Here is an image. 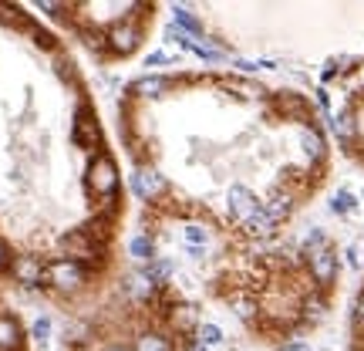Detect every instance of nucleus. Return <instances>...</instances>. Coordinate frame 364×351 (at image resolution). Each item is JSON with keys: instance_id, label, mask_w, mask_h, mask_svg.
<instances>
[{"instance_id": "nucleus-9", "label": "nucleus", "mask_w": 364, "mask_h": 351, "mask_svg": "<svg viewBox=\"0 0 364 351\" xmlns=\"http://www.w3.org/2000/svg\"><path fill=\"white\" fill-rule=\"evenodd\" d=\"M17 345H21V325L7 314H0V351H14Z\"/></svg>"}, {"instance_id": "nucleus-24", "label": "nucleus", "mask_w": 364, "mask_h": 351, "mask_svg": "<svg viewBox=\"0 0 364 351\" xmlns=\"http://www.w3.org/2000/svg\"><path fill=\"white\" fill-rule=\"evenodd\" d=\"M348 152H351V156H354V159H358V162H361V166H364V139H361V142H354L351 149H348Z\"/></svg>"}, {"instance_id": "nucleus-17", "label": "nucleus", "mask_w": 364, "mask_h": 351, "mask_svg": "<svg viewBox=\"0 0 364 351\" xmlns=\"http://www.w3.org/2000/svg\"><path fill=\"white\" fill-rule=\"evenodd\" d=\"M169 273H172V263H166V261H156V263H149V267H145V277H149L156 287L166 284V281H169Z\"/></svg>"}, {"instance_id": "nucleus-14", "label": "nucleus", "mask_w": 364, "mask_h": 351, "mask_svg": "<svg viewBox=\"0 0 364 351\" xmlns=\"http://www.w3.org/2000/svg\"><path fill=\"white\" fill-rule=\"evenodd\" d=\"M176 24H179L189 38H199V34H203V24L193 17V11H189V7H176Z\"/></svg>"}, {"instance_id": "nucleus-5", "label": "nucleus", "mask_w": 364, "mask_h": 351, "mask_svg": "<svg viewBox=\"0 0 364 351\" xmlns=\"http://www.w3.org/2000/svg\"><path fill=\"white\" fill-rule=\"evenodd\" d=\"M105 44L112 48V54H132L135 48H139V31L132 24H125V21H118V24H112L108 31H105Z\"/></svg>"}, {"instance_id": "nucleus-2", "label": "nucleus", "mask_w": 364, "mask_h": 351, "mask_svg": "<svg viewBox=\"0 0 364 351\" xmlns=\"http://www.w3.org/2000/svg\"><path fill=\"white\" fill-rule=\"evenodd\" d=\"M71 139H75V145L85 149V152H98V149H102V125H98V118H95V108H91V105H81L78 112H75Z\"/></svg>"}, {"instance_id": "nucleus-11", "label": "nucleus", "mask_w": 364, "mask_h": 351, "mask_svg": "<svg viewBox=\"0 0 364 351\" xmlns=\"http://www.w3.org/2000/svg\"><path fill=\"white\" fill-rule=\"evenodd\" d=\"M129 253H132V257H135L139 263H149L152 257H156V243H152L149 236L139 234V236H132V240H129Z\"/></svg>"}, {"instance_id": "nucleus-12", "label": "nucleus", "mask_w": 364, "mask_h": 351, "mask_svg": "<svg viewBox=\"0 0 364 351\" xmlns=\"http://www.w3.org/2000/svg\"><path fill=\"white\" fill-rule=\"evenodd\" d=\"M169 88V81L166 78H139L135 85H132V95H142V98H156V95H162V91Z\"/></svg>"}, {"instance_id": "nucleus-18", "label": "nucleus", "mask_w": 364, "mask_h": 351, "mask_svg": "<svg viewBox=\"0 0 364 351\" xmlns=\"http://www.w3.org/2000/svg\"><path fill=\"white\" fill-rule=\"evenodd\" d=\"M166 38H169L172 44H182L186 51H193V48H196V38H189V34H186L179 24H169V27H166Z\"/></svg>"}, {"instance_id": "nucleus-15", "label": "nucleus", "mask_w": 364, "mask_h": 351, "mask_svg": "<svg viewBox=\"0 0 364 351\" xmlns=\"http://www.w3.org/2000/svg\"><path fill=\"white\" fill-rule=\"evenodd\" d=\"M129 290L135 294V298H152V294H156V284H152L145 273H132V277H129Z\"/></svg>"}, {"instance_id": "nucleus-20", "label": "nucleus", "mask_w": 364, "mask_h": 351, "mask_svg": "<svg viewBox=\"0 0 364 351\" xmlns=\"http://www.w3.org/2000/svg\"><path fill=\"white\" fill-rule=\"evenodd\" d=\"M34 338H38L41 345L51 338V321H48V318H38V321H34Z\"/></svg>"}, {"instance_id": "nucleus-22", "label": "nucleus", "mask_w": 364, "mask_h": 351, "mask_svg": "<svg viewBox=\"0 0 364 351\" xmlns=\"http://www.w3.org/2000/svg\"><path fill=\"white\" fill-rule=\"evenodd\" d=\"M172 54L169 51H152L149 58H145V68H159V65H169Z\"/></svg>"}, {"instance_id": "nucleus-23", "label": "nucleus", "mask_w": 364, "mask_h": 351, "mask_svg": "<svg viewBox=\"0 0 364 351\" xmlns=\"http://www.w3.org/2000/svg\"><path fill=\"white\" fill-rule=\"evenodd\" d=\"M4 267H11V250H7V243L0 240V271H4Z\"/></svg>"}, {"instance_id": "nucleus-7", "label": "nucleus", "mask_w": 364, "mask_h": 351, "mask_svg": "<svg viewBox=\"0 0 364 351\" xmlns=\"http://www.w3.org/2000/svg\"><path fill=\"white\" fill-rule=\"evenodd\" d=\"M11 271H14V277L27 287H34L44 281V267H41L38 257H17V261L11 263Z\"/></svg>"}, {"instance_id": "nucleus-10", "label": "nucleus", "mask_w": 364, "mask_h": 351, "mask_svg": "<svg viewBox=\"0 0 364 351\" xmlns=\"http://www.w3.org/2000/svg\"><path fill=\"white\" fill-rule=\"evenodd\" d=\"M182 240L189 243V250H203L209 243V230L203 223H186L182 226Z\"/></svg>"}, {"instance_id": "nucleus-13", "label": "nucleus", "mask_w": 364, "mask_h": 351, "mask_svg": "<svg viewBox=\"0 0 364 351\" xmlns=\"http://www.w3.org/2000/svg\"><path fill=\"white\" fill-rule=\"evenodd\" d=\"M135 351H172V341L156 335V331H145V335H139V341H135Z\"/></svg>"}, {"instance_id": "nucleus-19", "label": "nucleus", "mask_w": 364, "mask_h": 351, "mask_svg": "<svg viewBox=\"0 0 364 351\" xmlns=\"http://www.w3.org/2000/svg\"><path fill=\"white\" fill-rule=\"evenodd\" d=\"M172 328H176V331H193V308H176Z\"/></svg>"}, {"instance_id": "nucleus-4", "label": "nucleus", "mask_w": 364, "mask_h": 351, "mask_svg": "<svg viewBox=\"0 0 364 351\" xmlns=\"http://www.w3.org/2000/svg\"><path fill=\"white\" fill-rule=\"evenodd\" d=\"M132 189H135V196H142V199L152 203V199H159V196L169 189V182H166V176L159 169H149V166H145V169H139L132 176Z\"/></svg>"}, {"instance_id": "nucleus-21", "label": "nucleus", "mask_w": 364, "mask_h": 351, "mask_svg": "<svg viewBox=\"0 0 364 351\" xmlns=\"http://www.w3.org/2000/svg\"><path fill=\"white\" fill-rule=\"evenodd\" d=\"M31 34H34V41H38V48H48V51L54 48V34L41 31V27H31Z\"/></svg>"}, {"instance_id": "nucleus-8", "label": "nucleus", "mask_w": 364, "mask_h": 351, "mask_svg": "<svg viewBox=\"0 0 364 351\" xmlns=\"http://www.w3.org/2000/svg\"><path fill=\"white\" fill-rule=\"evenodd\" d=\"M351 351H364V287L351 304Z\"/></svg>"}, {"instance_id": "nucleus-16", "label": "nucleus", "mask_w": 364, "mask_h": 351, "mask_svg": "<svg viewBox=\"0 0 364 351\" xmlns=\"http://www.w3.org/2000/svg\"><path fill=\"white\" fill-rule=\"evenodd\" d=\"M196 335H199L196 341H199L203 348H216V345L223 341V328L220 325H203L199 331H196Z\"/></svg>"}, {"instance_id": "nucleus-3", "label": "nucleus", "mask_w": 364, "mask_h": 351, "mask_svg": "<svg viewBox=\"0 0 364 351\" xmlns=\"http://www.w3.org/2000/svg\"><path fill=\"white\" fill-rule=\"evenodd\" d=\"M85 182H88V189L95 196H108V199H112V196L118 193V169H115V162H112V156L91 159Z\"/></svg>"}, {"instance_id": "nucleus-1", "label": "nucleus", "mask_w": 364, "mask_h": 351, "mask_svg": "<svg viewBox=\"0 0 364 351\" xmlns=\"http://www.w3.org/2000/svg\"><path fill=\"white\" fill-rule=\"evenodd\" d=\"M44 281L58 290H75L88 281V267L78 261H71V257H61V261H51L44 267Z\"/></svg>"}, {"instance_id": "nucleus-25", "label": "nucleus", "mask_w": 364, "mask_h": 351, "mask_svg": "<svg viewBox=\"0 0 364 351\" xmlns=\"http://www.w3.org/2000/svg\"><path fill=\"white\" fill-rule=\"evenodd\" d=\"M105 351H129V348H122V345H112V348H105Z\"/></svg>"}, {"instance_id": "nucleus-6", "label": "nucleus", "mask_w": 364, "mask_h": 351, "mask_svg": "<svg viewBox=\"0 0 364 351\" xmlns=\"http://www.w3.org/2000/svg\"><path fill=\"white\" fill-rule=\"evenodd\" d=\"M65 250L68 253H75V257H71V261H95V257H98V243H95V240H91L88 234H85V230H75V234H68L65 236Z\"/></svg>"}]
</instances>
